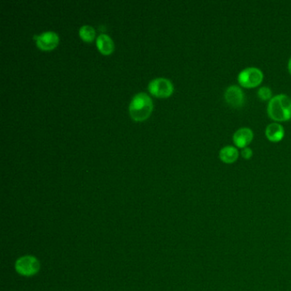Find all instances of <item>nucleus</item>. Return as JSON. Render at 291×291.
<instances>
[{
    "label": "nucleus",
    "mask_w": 291,
    "mask_h": 291,
    "mask_svg": "<svg viewBox=\"0 0 291 291\" xmlns=\"http://www.w3.org/2000/svg\"><path fill=\"white\" fill-rule=\"evenodd\" d=\"M79 35L85 41H92L95 37V30L93 26L89 25H85L80 27Z\"/></svg>",
    "instance_id": "obj_12"
},
{
    "label": "nucleus",
    "mask_w": 291,
    "mask_h": 291,
    "mask_svg": "<svg viewBox=\"0 0 291 291\" xmlns=\"http://www.w3.org/2000/svg\"><path fill=\"white\" fill-rule=\"evenodd\" d=\"M268 114L275 122H286L291 119V98L285 94H278L271 98Z\"/></svg>",
    "instance_id": "obj_1"
},
{
    "label": "nucleus",
    "mask_w": 291,
    "mask_h": 291,
    "mask_svg": "<svg viewBox=\"0 0 291 291\" xmlns=\"http://www.w3.org/2000/svg\"><path fill=\"white\" fill-rule=\"evenodd\" d=\"M241 155L244 159L249 160V159H251L252 156H253V151L249 147H246V148L242 150Z\"/></svg>",
    "instance_id": "obj_14"
},
{
    "label": "nucleus",
    "mask_w": 291,
    "mask_h": 291,
    "mask_svg": "<svg viewBox=\"0 0 291 291\" xmlns=\"http://www.w3.org/2000/svg\"><path fill=\"white\" fill-rule=\"evenodd\" d=\"M149 91L154 95L162 98H167L171 95L173 91V85L169 79L166 78H156L149 83Z\"/></svg>",
    "instance_id": "obj_5"
},
{
    "label": "nucleus",
    "mask_w": 291,
    "mask_h": 291,
    "mask_svg": "<svg viewBox=\"0 0 291 291\" xmlns=\"http://www.w3.org/2000/svg\"><path fill=\"white\" fill-rule=\"evenodd\" d=\"M41 265L39 259L34 255H24L16 259L15 270L19 275L33 277L40 272Z\"/></svg>",
    "instance_id": "obj_3"
},
{
    "label": "nucleus",
    "mask_w": 291,
    "mask_h": 291,
    "mask_svg": "<svg viewBox=\"0 0 291 291\" xmlns=\"http://www.w3.org/2000/svg\"><path fill=\"white\" fill-rule=\"evenodd\" d=\"M266 136L268 140L279 142L284 137V128L279 123H271L266 128Z\"/></svg>",
    "instance_id": "obj_9"
},
{
    "label": "nucleus",
    "mask_w": 291,
    "mask_h": 291,
    "mask_svg": "<svg viewBox=\"0 0 291 291\" xmlns=\"http://www.w3.org/2000/svg\"><path fill=\"white\" fill-rule=\"evenodd\" d=\"M225 100L229 105L234 108H240L245 101L244 91L238 85H230L225 92Z\"/></svg>",
    "instance_id": "obj_6"
},
{
    "label": "nucleus",
    "mask_w": 291,
    "mask_h": 291,
    "mask_svg": "<svg viewBox=\"0 0 291 291\" xmlns=\"http://www.w3.org/2000/svg\"><path fill=\"white\" fill-rule=\"evenodd\" d=\"M254 138V132L249 127H242L233 134V142L238 148H246Z\"/></svg>",
    "instance_id": "obj_8"
},
{
    "label": "nucleus",
    "mask_w": 291,
    "mask_h": 291,
    "mask_svg": "<svg viewBox=\"0 0 291 291\" xmlns=\"http://www.w3.org/2000/svg\"><path fill=\"white\" fill-rule=\"evenodd\" d=\"M152 101L146 93H139L132 98L129 105L130 115L135 121H143L151 114Z\"/></svg>",
    "instance_id": "obj_2"
},
{
    "label": "nucleus",
    "mask_w": 291,
    "mask_h": 291,
    "mask_svg": "<svg viewBox=\"0 0 291 291\" xmlns=\"http://www.w3.org/2000/svg\"><path fill=\"white\" fill-rule=\"evenodd\" d=\"M264 79L263 72L255 67H249L242 70L238 76V81L244 88H254L260 85Z\"/></svg>",
    "instance_id": "obj_4"
},
{
    "label": "nucleus",
    "mask_w": 291,
    "mask_h": 291,
    "mask_svg": "<svg viewBox=\"0 0 291 291\" xmlns=\"http://www.w3.org/2000/svg\"><path fill=\"white\" fill-rule=\"evenodd\" d=\"M239 152L234 146H225L220 151V159L226 164H231L238 159Z\"/></svg>",
    "instance_id": "obj_10"
},
{
    "label": "nucleus",
    "mask_w": 291,
    "mask_h": 291,
    "mask_svg": "<svg viewBox=\"0 0 291 291\" xmlns=\"http://www.w3.org/2000/svg\"><path fill=\"white\" fill-rule=\"evenodd\" d=\"M288 72H289V74H291V57L290 59H289V60H288Z\"/></svg>",
    "instance_id": "obj_15"
},
{
    "label": "nucleus",
    "mask_w": 291,
    "mask_h": 291,
    "mask_svg": "<svg viewBox=\"0 0 291 291\" xmlns=\"http://www.w3.org/2000/svg\"><path fill=\"white\" fill-rule=\"evenodd\" d=\"M34 39L36 40L37 45L42 50H51L59 43V36L56 33L48 31L40 35H35Z\"/></svg>",
    "instance_id": "obj_7"
},
{
    "label": "nucleus",
    "mask_w": 291,
    "mask_h": 291,
    "mask_svg": "<svg viewBox=\"0 0 291 291\" xmlns=\"http://www.w3.org/2000/svg\"><path fill=\"white\" fill-rule=\"evenodd\" d=\"M97 46L100 50L101 52L108 55L109 53L112 52V50L114 49V44L109 36L106 35H98L97 38Z\"/></svg>",
    "instance_id": "obj_11"
},
{
    "label": "nucleus",
    "mask_w": 291,
    "mask_h": 291,
    "mask_svg": "<svg viewBox=\"0 0 291 291\" xmlns=\"http://www.w3.org/2000/svg\"><path fill=\"white\" fill-rule=\"evenodd\" d=\"M257 95L263 101H270L271 98H273V93H272L270 88H268V86H262V88H259L257 92Z\"/></svg>",
    "instance_id": "obj_13"
}]
</instances>
